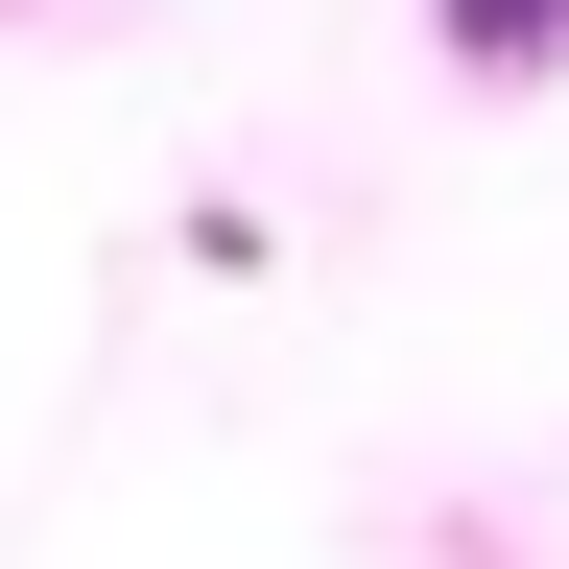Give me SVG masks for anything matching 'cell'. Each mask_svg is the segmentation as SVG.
Segmentation results:
<instances>
[{
	"mask_svg": "<svg viewBox=\"0 0 569 569\" xmlns=\"http://www.w3.org/2000/svg\"><path fill=\"white\" fill-rule=\"evenodd\" d=\"M427 48H451V96H546V71H569V0H427Z\"/></svg>",
	"mask_w": 569,
	"mask_h": 569,
	"instance_id": "6da1fadb",
	"label": "cell"
}]
</instances>
